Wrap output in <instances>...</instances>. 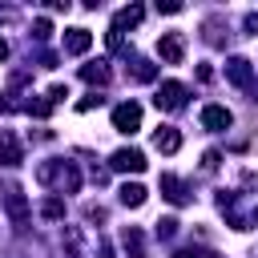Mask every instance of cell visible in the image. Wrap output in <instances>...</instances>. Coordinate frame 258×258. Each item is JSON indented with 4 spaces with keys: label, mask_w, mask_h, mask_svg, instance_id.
<instances>
[{
    "label": "cell",
    "mask_w": 258,
    "mask_h": 258,
    "mask_svg": "<svg viewBox=\"0 0 258 258\" xmlns=\"http://www.w3.org/2000/svg\"><path fill=\"white\" fill-rule=\"evenodd\" d=\"M157 52H161L165 64H181V56H185V36H181V32H161Z\"/></svg>",
    "instance_id": "3957f363"
},
{
    "label": "cell",
    "mask_w": 258,
    "mask_h": 258,
    "mask_svg": "<svg viewBox=\"0 0 258 258\" xmlns=\"http://www.w3.org/2000/svg\"><path fill=\"white\" fill-rule=\"evenodd\" d=\"M230 121H234V117H230V109H222V105H206V109H202V125H206V129H230Z\"/></svg>",
    "instance_id": "9c48e42d"
},
{
    "label": "cell",
    "mask_w": 258,
    "mask_h": 258,
    "mask_svg": "<svg viewBox=\"0 0 258 258\" xmlns=\"http://www.w3.org/2000/svg\"><path fill=\"white\" fill-rule=\"evenodd\" d=\"M177 145H181V133H177L173 125H161V129L153 133V149H161V153H177Z\"/></svg>",
    "instance_id": "30bf717a"
},
{
    "label": "cell",
    "mask_w": 258,
    "mask_h": 258,
    "mask_svg": "<svg viewBox=\"0 0 258 258\" xmlns=\"http://www.w3.org/2000/svg\"><path fill=\"white\" fill-rule=\"evenodd\" d=\"M254 258H258V250H254Z\"/></svg>",
    "instance_id": "f1b7e54d"
},
{
    "label": "cell",
    "mask_w": 258,
    "mask_h": 258,
    "mask_svg": "<svg viewBox=\"0 0 258 258\" xmlns=\"http://www.w3.org/2000/svg\"><path fill=\"white\" fill-rule=\"evenodd\" d=\"M93 48V32L89 28H69L64 32V52L69 56H81V52H89Z\"/></svg>",
    "instance_id": "ba28073f"
},
{
    "label": "cell",
    "mask_w": 258,
    "mask_h": 258,
    "mask_svg": "<svg viewBox=\"0 0 258 258\" xmlns=\"http://www.w3.org/2000/svg\"><path fill=\"white\" fill-rule=\"evenodd\" d=\"M81 77H85L89 85H109L113 69H109V60H93V64H85V69H81Z\"/></svg>",
    "instance_id": "7c38bea8"
},
{
    "label": "cell",
    "mask_w": 258,
    "mask_h": 258,
    "mask_svg": "<svg viewBox=\"0 0 258 258\" xmlns=\"http://www.w3.org/2000/svg\"><path fill=\"white\" fill-rule=\"evenodd\" d=\"M121 202L137 210V206L145 202V185H141V181H125V185H121Z\"/></svg>",
    "instance_id": "9a60e30c"
},
{
    "label": "cell",
    "mask_w": 258,
    "mask_h": 258,
    "mask_svg": "<svg viewBox=\"0 0 258 258\" xmlns=\"http://www.w3.org/2000/svg\"><path fill=\"white\" fill-rule=\"evenodd\" d=\"M157 109H165V113H173V109H181L185 105V85L181 81H165L161 89H157Z\"/></svg>",
    "instance_id": "277c9868"
},
{
    "label": "cell",
    "mask_w": 258,
    "mask_h": 258,
    "mask_svg": "<svg viewBox=\"0 0 258 258\" xmlns=\"http://www.w3.org/2000/svg\"><path fill=\"white\" fill-rule=\"evenodd\" d=\"M113 129H117V133H137V129H141V105H137V101L117 105V109H113Z\"/></svg>",
    "instance_id": "7a4b0ae2"
},
{
    "label": "cell",
    "mask_w": 258,
    "mask_h": 258,
    "mask_svg": "<svg viewBox=\"0 0 258 258\" xmlns=\"http://www.w3.org/2000/svg\"><path fill=\"white\" fill-rule=\"evenodd\" d=\"M4 56H8V40L0 36V60H4Z\"/></svg>",
    "instance_id": "83f0119b"
},
{
    "label": "cell",
    "mask_w": 258,
    "mask_h": 258,
    "mask_svg": "<svg viewBox=\"0 0 258 258\" xmlns=\"http://www.w3.org/2000/svg\"><path fill=\"white\" fill-rule=\"evenodd\" d=\"M64 97H69V89H64V85H52V89H48V105H60Z\"/></svg>",
    "instance_id": "603a6c76"
},
{
    "label": "cell",
    "mask_w": 258,
    "mask_h": 258,
    "mask_svg": "<svg viewBox=\"0 0 258 258\" xmlns=\"http://www.w3.org/2000/svg\"><path fill=\"white\" fill-rule=\"evenodd\" d=\"M93 105H101V97H85V101H81V105H77V109H81V113H89V109H93Z\"/></svg>",
    "instance_id": "484cf974"
},
{
    "label": "cell",
    "mask_w": 258,
    "mask_h": 258,
    "mask_svg": "<svg viewBox=\"0 0 258 258\" xmlns=\"http://www.w3.org/2000/svg\"><path fill=\"white\" fill-rule=\"evenodd\" d=\"M28 113H32V117H48V113H52L48 97H44V101H28Z\"/></svg>",
    "instance_id": "d6986e66"
},
{
    "label": "cell",
    "mask_w": 258,
    "mask_h": 258,
    "mask_svg": "<svg viewBox=\"0 0 258 258\" xmlns=\"http://www.w3.org/2000/svg\"><path fill=\"white\" fill-rule=\"evenodd\" d=\"M32 32H36V40H48V32H52V24H48V20H36V24H32Z\"/></svg>",
    "instance_id": "d4e9b609"
},
{
    "label": "cell",
    "mask_w": 258,
    "mask_h": 258,
    "mask_svg": "<svg viewBox=\"0 0 258 258\" xmlns=\"http://www.w3.org/2000/svg\"><path fill=\"white\" fill-rule=\"evenodd\" d=\"M218 165H222V153L218 149H206L202 153V169H218Z\"/></svg>",
    "instance_id": "ffe728a7"
},
{
    "label": "cell",
    "mask_w": 258,
    "mask_h": 258,
    "mask_svg": "<svg viewBox=\"0 0 258 258\" xmlns=\"http://www.w3.org/2000/svg\"><path fill=\"white\" fill-rule=\"evenodd\" d=\"M4 210H8V218H12V226L16 230H24L28 226V218H32V210H28V198L12 185V189H4Z\"/></svg>",
    "instance_id": "6da1fadb"
},
{
    "label": "cell",
    "mask_w": 258,
    "mask_h": 258,
    "mask_svg": "<svg viewBox=\"0 0 258 258\" xmlns=\"http://www.w3.org/2000/svg\"><path fill=\"white\" fill-rule=\"evenodd\" d=\"M141 16H145V8H137V4H129V8H121L117 12V20H113V28L121 32V28H133V24H141Z\"/></svg>",
    "instance_id": "5bb4252c"
},
{
    "label": "cell",
    "mask_w": 258,
    "mask_h": 258,
    "mask_svg": "<svg viewBox=\"0 0 258 258\" xmlns=\"http://www.w3.org/2000/svg\"><path fill=\"white\" fill-rule=\"evenodd\" d=\"M121 242H125V254L129 258H145V234L137 226H125L121 230Z\"/></svg>",
    "instance_id": "8fae6325"
},
{
    "label": "cell",
    "mask_w": 258,
    "mask_h": 258,
    "mask_svg": "<svg viewBox=\"0 0 258 258\" xmlns=\"http://www.w3.org/2000/svg\"><path fill=\"white\" fill-rule=\"evenodd\" d=\"M40 214H44V218H52V222H56V218H64V202H60V198H48V202L40 206Z\"/></svg>",
    "instance_id": "e0dca14e"
},
{
    "label": "cell",
    "mask_w": 258,
    "mask_h": 258,
    "mask_svg": "<svg viewBox=\"0 0 258 258\" xmlns=\"http://www.w3.org/2000/svg\"><path fill=\"white\" fill-rule=\"evenodd\" d=\"M226 77H230L238 89H250V85H254V69H250L246 56H230V60H226Z\"/></svg>",
    "instance_id": "8992f818"
},
{
    "label": "cell",
    "mask_w": 258,
    "mask_h": 258,
    "mask_svg": "<svg viewBox=\"0 0 258 258\" xmlns=\"http://www.w3.org/2000/svg\"><path fill=\"white\" fill-rule=\"evenodd\" d=\"M133 77H137V81H153V77H157V69H153L149 60H133Z\"/></svg>",
    "instance_id": "ac0fdd59"
},
{
    "label": "cell",
    "mask_w": 258,
    "mask_h": 258,
    "mask_svg": "<svg viewBox=\"0 0 258 258\" xmlns=\"http://www.w3.org/2000/svg\"><path fill=\"white\" fill-rule=\"evenodd\" d=\"M173 230H177L173 218H161V222H157V234H161V238H173Z\"/></svg>",
    "instance_id": "cb8c5ba5"
},
{
    "label": "cell",
    "mask_w": 258,
    "mask_h": 258,
    "mask_svg": "<svg viewBox=\"0 0 258 258\" xmlns=\"http://www.w3.org/2000/svg\"><path fill=\"white\" fill-rule=\"evenodd\" d=\"M105 40H109V48H113V52H125V36H121L117 28H109V36H105Z\"/></svg>",
    "instance_id": "7402d4cb"
},
{
    "label": "cell",
    "mask_w": 258,
    "mask_h": 258,
    "mask_svg": "<svg viewBox=\"0 0 258 258\" xmlns=\"http://www.w3.org/2000/svg\"><path fill=\"white\" fill-rule=\"evenodd\" d=\"M161 198H169L173 206H181V202H185L189 194H185V185H181V181H177L173 173H161Z\"/></svg>",
    "instance_id": "4fadbf2b"
},
{
    "label": "cell",
    "mask_w": 258,
    "mask_h": 258,
    "mask_svg": "<svg viewBox=\"0 0 258 258\" xmlns=\"http://www.w3.org/2000/svg\"><path fill=\"white\" fill-rule=\"evenodd\" d=\"M109 165H113V169H121V173H141V169H145V153L125 145V149H117V153H113V161H109Z\"/></svg>",
    "instance_id": "5b68a950"
},
{
    "label": "cell",
    "mask_w": 258,
    "mask_h": 258,
    "mask_svg": "<svg viewBox=\"0 0 258 258\" xmlns=\"http://www.w3.org/2000/svg\"><path fill=\"white\" fill-rule=\"evenodd\" d=\"M246 32H254V36H258V12H250V16H246Z\"/></svg>",
    "instance_id": "4316f807"
},
{
    "label": "cell",
    "mask_w": 258,
    "mask_h": 258,
    "mask_svg": "<svg viewBox=\"0 0 258 258\" xmlns=\"http://www.w3.org/2000/svg\"><path fill=\"white\" fill-rule=\"evenodd\" d=\"M173 258H218V254H210V250H198V246H185V250H177Z\"/></svg>",
    "instance_id": "44dd1931"
},
{
    "label": "cell",
    "mask_w": 258,
    "mask_h": 258,
    "mask_svg": "<svg viewBox=\"0 0 258 258\" xmlns=\"http://www.w3.org/2000/svg\"><path fill=\"white\" fill-rule=\"evenodd\" d=\"M77 185H81V173L73 165H60V189L64 194H77Z\"/></svg>",
    "instance_id": "2e32d148"
},
{
    "label": "cell",
    "mask_w": 258,
    "mask_h": 258,
    "mask_svg": "<svg viewBox=\"0 0 258 258\" xmlns=\"http://www.w3.org/2000/svg\"><path fill=\"white\" fill-rule=\"evenodd\" d=\"M20 161H24V149H20L16 133L12 129H0V165H20Z\"/></svg>",
    "instance_id": "52a82bcc"
}]
</instances>
